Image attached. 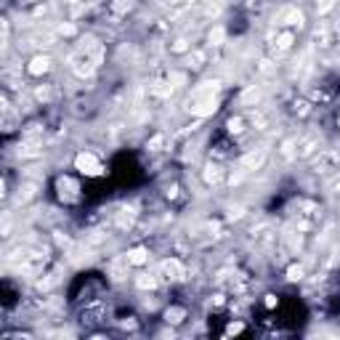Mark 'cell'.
<instances>
[{
  "mask_svg": "<svg viewBox=\"0 0 340 340\" xmlns=\"http://www.w3.org/2000/svg\"><path fill=\"white\" fill-rule=\"evenodd\" d=\"M101 61H104V45L96 37H85L80 48L72 51V56H69V67L77 77H90Z\"/></svg>",
  "mask_w": 340,
  "mask_h": 340,
  "instance_id": "1",
  "label": "cell"
},
{
  "mask_svg": "<svg viewBox=\"0 0 340 340\" xmlns=\"http://www.w3.org/2000/svg\"><path fill=\"white\" fill-rule=\"evenodd\" d=\"M186 109L194 114V117H207V114H213L215 109H218V98L215 96H205V98H189L186 101Z\"/></svg>",
  "mask_w": 340,
  "mask_h": 340,
  "instance_id": "2",
  "label": "cell"
},
{
  "mask_svg": "<svg viewBox=\"0 0 340 340\" xmlns=\"http://www.w3.org/2000/svg\"><path fill=\"white\" fill-rule=\"evenodd\" d=\"M75 168L80 170L83 175H101V173H104V165H101V162H98L90 152L77 154V157H75Z\"/></svg>",
  "mask_w": 340,
  "mask_h": 340,
  "instance_id": "3",
  "label": "cell"
},
{
  "mask_svg": "<svg viewBox=\"0 0 340 340\" xmlns=\"http://www.w3.org/2000/svg\"><path fill=\"white\" fill-rule=\"evenodd\" d=\"M314 170L316 173H335V170H340V154L335 149L319 152V160L314 162Z\"/></svg>",
  "mask_w": 340,
  "mask_h": 340,
  "instance_id": "4",
  "label": "cell"
},
{
  "mask_svg": "<svg viewBox=\"0 0 340 340\" xmlns=\"http://www.w3.org/2000/svg\"><path fill=\"white\" fill-rule=\"evenodd\" d=\"M160 274L165 276L168 282H178V279H183V266H181V260H175V258L162 260V263H160Z\"/></svg>",
  "mask_w": 340,
  "mask_h": 340,
  "instance_id": "5",
  "label": "cell"
},
{
  "mask_svg": "<svg viewBox=\"0 0 340 340\" xmlns=\"http://www.w3.org/2000/svg\"><path fill=\"white\" fill-rule=\"evenodd\" d=\"M266 157H268L266 149H255V152L245 154V157L239 160V168H242V170H260V168H263V162H266Z\"/></svg>",
  "mask_w": 340,
  "mask_h": 340,
  "instance_id": "6",
  "label": "cell"
},
{
  "mask_svg": "<svg viewBox=\"0 0 340 340\" xmlns=\"http://www.w3.org/2000/svg\"><path fill=\"white\" fill-rule=\"evenodd\" d=\"M221 90V83L218 80H205V83H199L194 90H191V96L189 98H205V96H215Z\"/></svg>",
  "mask_w": 340,
  "mask_h": 340,
  "instance_id": "7",
  "label": "cell"
},
{
  "mask_svg": "<svg viewBox=\"0 0 340 340\" xmlns=\"http://www.w3.org/2000/svg\"><path fill=\"white\" fill-rule=\"evenodd\" d=\"M316 149H319V136H306L303 141H298V157L300 160H308Z\"/></svg>",
  "mask_w": 340,
  "mask_h": 340,
  "instance_id": "8",
  "label": "cell"
},
{
  "mask_svg": "<svg viewBox=\"0 0 340 340\" xmlns=\"http://www.w3.org/2000/svg\"><path fill=\"white\" fill-rule=\"evenodd\" d=\"M173 90H175V85H173V80H157V83H152L149 85V93L152 96H157V98H168V96H173Z\"/></svg>",
  "mask_w": 340,
  "mask_h": 340,
  "instance_id": "9",
  "label": "cell"
},
{
  "mask_svg": "<svg viewBox=\"0 0 340 340\" xmlns=\"http://www.w3.org/2000/svg\"><path fill=\"white\" fill-rule=\"evenodd\" d=\"M202 178H205L207 186H218V183H223V168H221V165H213V162H210V165L205 168Z\"/></svg>",
  "mask_w": 340,
  "mask_h": 340,
  "instance_id": "10",
  "label": "cell"
},
{
  "mask_svg": "<svg viewBox=\"0 0 340 340\" xmlns=\"http://www.w3.org/2000/svg\"><path fill=\"white\" fill-rule=\"evenodd\" d=\"M51 69V59L48 56H35L32 61H29V67H27V72L29 75H35V77H40V75H45Z\"/></svg>",
  "mask_w": 340,
  "mask_h": 340,
  "instance_id": "11",
  "label": "cell"
},
{
  "mask_svg": "<svg viewBox=\"0 0 340 340\" xmlns=\"http://www.w3.org/2000/svg\"><path fill=\"white\" fill-rule=\"evenodd\" d=\"M276 24H303V13H300L298 8H287V11H282L279 13V21Z\"/></svg>",
  "mask_w": 340,
  "mask_h": 340,
  "instance_id": "12",
  "label": "cell"
},
{
  "mask_svg": "<svg viewBox=\"0 0 340 340\" xmlns=\"http://www.w3.org/2000/svg\"><path fill=\"white\" fill-rule=\"evenodd\" d=\"M128 266H130L128 255H122V258H114V260H112V279H125Z\"/></svg>",
  "mask_w": 340,
  "mask_h": 340,
  "instance_id": "13",
  "label": "cell"
},
{
  "mask_svg": "<svg viewBox=\"0 0 340 340\" xmlns=\"http://www.w3.org/2000/svg\"><path fill=\"white\" fill-rule=\"evenodd\" d=\"M59 194H61V199H77V183L69 181V178H61L59 181Z\"/></svg>",
  "mask_w": 340,
  "mask_h": 340,
  "instance_id": "14",
  "label": "cell"
},
{
  "mask_svg": "<svg viewBox=\"0 0 340 340\" xmlns=\"http://www.w3.org/2000/svg\"><path fill=\"white\" fill-rule=\"evenodd\" d=\"M133 221H136V210H133V207H122V210L117 213V226L120 229H130V226H133Z\"/></svg>",
  "mask_w": 340,
  "mask_h": 340,
  "instance_id": "15",
  "label": "cell"
},
{
  "mask_svg": "<svg viewBox=\"0 0 340 340\" xmlns=\"http://www.w3.org/2000/svg\"><path fill=\"white\" fill-rule=\"evenodd\" d=\"M128 260H130V266H144L146 260H149V253H146L144 247H136V250L128 253Z\"/></svg>",
  "mask_w": 340,
  "mask_h": 340,
  "instance_id": "16",
  "label": "cell"
},
{
  "mask_svg": "<svg viewBox=\"0 0 340 340\" xmlns=\"http://www.w3.org/2000/svg\"><path fill=\"white\" fill-rule=\"evenodd\" d=\"M292 43H295V35L292 32H282L279 37H276V53H284L292 48Z\"/></svg>",
  "mask_w": 340,
  "mask_h": 340,
  "instance_id": "17",
  "label": "cell"
},
{
  "mask_svg": "<svg viewBox=\"0 0 340 340\" xmlns=\"http://www.w3.org/2000/svg\"><path fill=\"white\" fill-rule=\"evenodd\" d=\"M332 37H335V32H332L330 27H322V29H316V35H314V40H316V45H332Z\"/></svg>",
  "mask_w": 340,
  "mask_h": 340,
  "instance_id": "18",
  "label": "cell"
},
{
  "mask_svg": "<svg viewBox=\"0 0 340 340\" xmlns=\"http://www.w3.org/2000/svg\"><path fill=\"white\" fill-rule=\"evenodd\" d=\"M282 242H284V247H287L290 253H298V247H300V231H287V234L282 237Z\"/></svg>",
  "mask_w": 340,
  "mask_h": 340,
  "instance_id": "19",
  "label": "cell"
},
{
  "mask_svg": "<svg viewBox=\"0 0 340 340\" xmlns=\"http://www.w3.org/2000/svg\"><path fill=\"white\" fill-rule=\"evenodd\" d=\"M295 146H298V138H287V141H282V146H279V154H282L284 160L295 157V154H298Z\"/></svg>",
  "mask_w": 340,
  "mask_h": 340,
  "instance_id": "20",
  "label": "cell"
},
{
  "mask_svg": "<svg viewBox=\"0 0 340 340\" xmlns=\"http://www.w3.org/2000/svg\"><path fill=\"white\" fill-rule=\"evenodd\" d=\"M205 59H207L205 51H191V53H189V67H191V69H202V67H205Z\"/></svg>",
  "mask_w": 340,
  "mask_h": 340,
  "instance_id": "21",
  "label": "cell"
},
{
  "mask_svg": "<svg viewBox=\"0 0 340 340\" xmlns=\"http://www.w3.org/2000/svg\"><path fill=\"white\" fill-rule=\"evenodd\" d=\"M258 98H260V88L258 85H250L242 93V104H258Z\"/></svg>",
  "mask_w": 340,
  "mask_h": 340,
  "instance_id": "22",
  "label": "cell"
},
{
  "mask_svg": "<svg viewBox=\"0 0 340 340\" xmlns=\"http://www.w3.org/2000/svg\"><path fill=\"white\" fill-rule=\"evenodd\" d=\"M136 287H138V290H154V287H157V279H154L152 274H141V276L136 279Z\"/></svg>",
  "mask_w": 340,
  "mask_h": 340,
  "instance_id": "23",
  "label": "cell"
},
{
  "mask_svg": "<svg viewBox=\"0 0 340 340\" xmlns=\"http://www.w3.org/2000/svg\"><path fill=\"white\" fill-rule=\"evenodd\" d=\"M183 316H186L183 308H168V311H165V322L168 324H178V322H183Z\"/></svg>",
  "mask_w": 340,
  "mask_h": 340,
  "instance_id": "24",
  "label": "cell"
},
{
  "mask_svg": "<svg viewBox=\"0 0 340 340\" xmlns=\"http://www.w3.org/2000/svg\"><path fill=\"white\" fill-rule=\"evenodd\" d=\"M207 40H210V45H223V40H226V32H223V27H213L210 35H207Z\"/></svg>",
  "mask_w": 340,
  "mask_h": 340,
  "instance_id": "25",
  "label": "cell"
},
{
  "mask_svg": "<svg viewBox=\"0 0 340 340\" xmlns=\"http://www.w3.org/2000/svg\"><path fill=\"white\" fill-rule=\"evenodd\" d=\"M226 128H229V133H242L245 130V117H231L226 122Z\"/></svg>",
  "mask_w": 340,
  "mask_h": 340,
  "instance_id": "26",
  "label": "cell"
},
{
  "mask_svg": "<svg viewBox=\"0 0 340 340\" xmlns=\"http://www.w3.org/2000/svg\"><path fill=\"white\" fill-rule=\"evenodd\" d=\"M303 274H306V268L300 266V263H295V266H290V268H287V279H290V282L303 279Z\"/></svg>",
  "mask_w": 340,
  "mask_h": 340,
  "instance_id": "27",
  "label": "cell"
},
{
  "mask_svg": "<svg viewBox=\"0 0 340 340\" xmlns=\"http://www.w3.org/2000/svg\"><path fill=\"white\" fill-rule=\"evenodd\" d=\"M128 8H130V0H112V11L117 13V16L128 13Z\"/></svg>",
  "mask_w": 340,
  "mask_h": 340,
  "instance_id": "28",
  "label": "cell"
},
{
  "mask_svg": "<svg viewBox=\"0 0 340 340\" xmlns=\"http://www.w3.org/2000/svg\"><path fill=\"white\" fill-rule=\"evenodd\" d=\"M250 120H253V125H255V128H266V122H268V117H266L263 112H258V109H253Z\"/></svg>",
  "mask_w": 340,
  "mask_h": 340,
  "instance_id": "29",
  "label": "cell"
},
{
  "mask_svg": "<svg viewBox=\"0 0 340 340\" xmlns=\"http://www.w3.org/2000/svg\"><path fill=\"white\" fill-rule=\"evenodd\" d=\"M165 141H168V136H165V133H160V136H154V138H152V141L146 144V146H149L152 152H160L162 146H165Z\"/></svg>",
  "mask_w": 340,
  "mask_h": 340,
  "instance_id": "30",
  "label": "cell"
},
{
  "mask_svg": "<svg viewBox=\"0 0 340 340\" xmlns=\"http://www.w3.org/2000/svg\"><path fill=\"white\" fill-rule=\"evenodd\" d=\"M170 51H173V53H186L189 51V40H186V37H178V40L170 45Z\"/></svg>",
  "mask_w": 340,
  "mask_h": 340,
  "instance_id": "31",
  "label": "cell"
},
{
  "mask_svg": "<svg viewBox=\"0 0 340 340\" xmlns=\"http://www.w3.org/2000/svg\"><path fill=\"white\" fill-rule=\"evenodd\" d=\"M335 3H338V0H316V11H319V13H327V11L335 8Z\"/></svg>",
  "mask_w": 340,
  "mask_h": 340,
  "instance_id": "32",
  "label": "cell"
},
{
  "mask_svg": "<svg viewBox=\"0 0 340 340\" xmlns=\"http://www.w3.org/2000/svg\"><path fill=\"white\" fill-rule=\"evenodd\" d=\"M59 35L72 37V35H77V29H75V24H61V27H59Z\"/></svg>",
  "mask_w": 340,
  "mask_h": 340,
  "instance_id": "33",
  "label": "cell"
},
{
  "mask_svg": "<svg viewBox=\"0 0 340 340\" xmlns=\"http://www.w3.org/2000/svg\"><path fill=\"white\" fill-rule=\"evenodd\" d=\"M327 191H332V194H338V191H340V175H338V178H332V181L327 183Z\"/></svg>",
  "mask_w": 340,
  "mask_h": 340,
  "instance_id": "34",
  "label": "cell"
},
{
  "mask_svg": "<svg viewBox=\"0 0 340 340\" xmlns=\"http://www.w3.org/2000/svg\"><path fill=\"white\" fill-rule=\"evenodd\" d=\"M242 322H234V324H229V330H226V335H237V332H242Z\"/></svg>",
  "mask_w": 340,
  "mask_h": 340,
  "instance_id": "35",
  "label": "cell"
},
{
  "mask_svg": "<svg viewBox=\"0 0 340 340\" xmlns=\"http://www.w3.org/2000/svg\"><path fill=\"white\" fill-rule=\"evenodd\" d=\"M37 98H40V101H48V98H51V90L48 88H37V93H35Z\"/></svg>",
  "mask_w": 340,
  "mask_h": 340,
  "instance_id": "36",
  "label": "cell"
},
{
  "mask_svg": "<svg viewBox=\"0 0 340 340\" xmlns=\"http://www.w3.org/2000/svg\"><path fill=\"white\" fill-rule=\"evenodd\" d=\"M295 112H298V114H306V112H308V104H306V101L295 104Z\"/></svg>",
  "mask_w": 340,
  "mask_h": 340,
  "instance_id": "37",
  "label": "cell"
},
{
  "mask_svg": "<svg viewBox=\"0 0 340 340\" xmlns=\"http://www.w3.org/2000/svg\"><path fill=\"white\" fill-rule=\"evenodd\" d=\"M266 306H268V308H274V306H276V300H274V295H268V298H266Z\"/></svg>",
  "mask_w": 340,
  "mask_h": 340,
  "instance_id": "38",
  "label": "cell"
},
{
  "mask_svg": "<svg viewBox=\"0 0 340 340\" xmlns=\"http://www.w3.org/2000/svg\"><path fill=\"white\" fill-rule=\"evenodd\" d=\"M181 3H186V0H170V5H181Z\"/></svg>",
  "mask_w": 340,
  "mask_h": 340,
  "instance_id": "39",
  "label": "cell"
},
{
  "mask_svg": "<svg viewBox=\"0 0 340 340\" xmlns=\"http://www.w3.org/2000/svg\"><path fill=\"white\" fill-rule=\"evenodd\" d=\"M67 3H83V0H67Z\"/></svg>",
  "mask_w": 340,
  "mask_h": 340,
  "instance_id": "40",
  "label": "cell"
},
{
  "mask_svg": "<svg viewBox=\"0 0 340 340\" xmlns=\"http://www.w3.org/2000/svg\"><path fill=\"white\" fill-rule=\"evenodd\" d=\"M338 125H340V114H338Z\"/></svg>",
  "mask_w": 340,
  "mask_h": 340,
  "instance_id": "41",
  "label": "cell"
}]
</instances>
